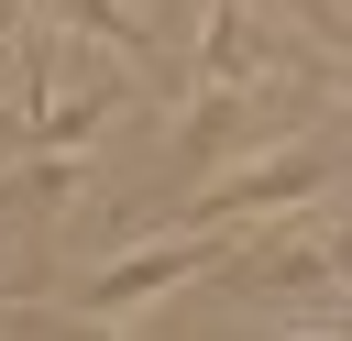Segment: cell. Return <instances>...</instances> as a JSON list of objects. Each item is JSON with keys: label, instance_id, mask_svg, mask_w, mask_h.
I'll return each mask as SVG.
<instances>
[{"label": "cell", "instance_id": "obj_1", "mask_svg": "<svg viewBox=\"0 0 352 341\" xmlns=\"http://www.w3.org/2000/svg\"><path fill=\"white\" fill-rule=\"evenodd\" d=\"M330 187V154L319 143H275V154H242L231 176H209L176 220H198V231H231V220H264V209H297V198H319Z\"/></svg>", "mask_w": 352, "mask_h": 341}, {"label": "cell", "instance_id": "obj_2", "mask_svg": "<svg viewBox=\"0 0 352 341\" xmlns=\"http://www.w3.org/2000/svg\"><path fill=\"white\" fill-rule=\"evenodd\" d=\"M220 253H231V242L187 220L176 242H143V253H121L110 275H88V297H77V319H132L143 297H165V286H187V275H220Z\"/></svg>", "mask_w": 352, "mask_h": 341}, {"label": "cell", "instance_id": "obj_3", "mask_svg": "<svg viewBox=\"0 0 352 341\" xmlns=\"http://www.w3.org/2000/svg\"><path fill=\"white\" fill-rule=\"evenodd\" d=\"M220 275H242V286H264V297H297V286H319V275H352V220L319 231V242H231Z\"/></svg>", "mask_w": 352, "mask_h": 341}, {"label": "cell", "instance_id": "obj_4", "mask_svg": "<svg viewBox=\"0 0 352 341\" xmlns=\"http://www.w3.org/2000/svg\"><path fill=\"white\" fill-rule=\"evenodd\" d=\"M253 66H264L253 11H242V0H209V22H198V88H242Z\"/></svg>", "mask_w": 352, "mask_h": 341}, {"label": "cell", "instance_id": "obj_5", "mask_svg": "<svg viewBox=\"0 0 352 341\" xmlns=\"http://www.w3.org/2000/svg\"><path fill=\"white\" fill-rule=\"evenodd\" d=\"M110 121V88H88V99H55V110H33V143H88Z\"/></svg>", "mask_w": 352, "mask_h": 341}, {"label": "cell", "instance_id": "obj_6", "mask_svg": "<svg viewBox=\"0 0 352 341\" xmlns=\"http://www.w3.org/2000/svg\"><path fill=\"white\" fill-rule=\"evenodd\" d=\"M66 11H77V22H88V33H110V44H121V55H132V66H154V33H143V22H132V11H121V0H66Z\"/></svg>", "mask_w": 352, "mask_h": 341}, {"label": "cell", "instance_id": "obj_7", "mask_svg": "<svg viewBox=\"0 0 352 341\" xmlns=\"http://www.w3.org/2000/svg\"><path fill=\"white\" fill-rule=\"evenodd\" d=\"M11 308H33V286H11V275H0V319H11Z\"/></svg>", "mask_w": 352, "mask_h": 341}]
</instances>
